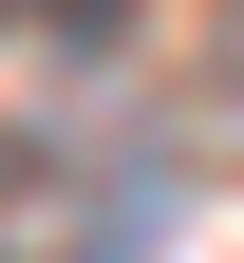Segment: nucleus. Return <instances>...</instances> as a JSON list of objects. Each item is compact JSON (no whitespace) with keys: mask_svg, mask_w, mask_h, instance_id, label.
<instances>
[{"mask_svg":"<svg viewBox=\"0 0 244 263\" xmlns=\"http://www.w3.org/2000/svg\"><path fill=\"white\" fill-rule=\"evenodd\" d=\"M19 19H76V38H94V19H113V0H19Z\"/></svg>","mask_w":244,"mask_h":263,"instance_id":"nucleus-1","label":"nucleus"}]
</instances>
